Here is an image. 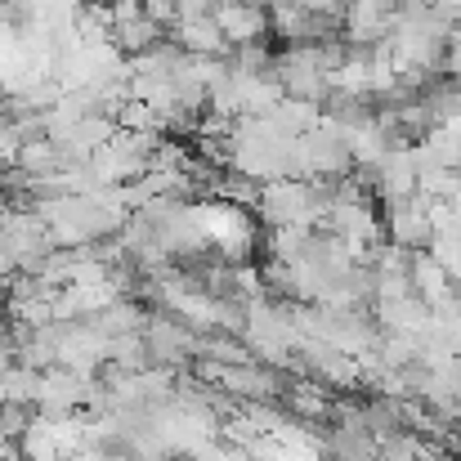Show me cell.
Returning a JSON list of instances; mask_svg holds the SVG:
<instances>
[{"label": "cell", "mask_w": 461, "mask_h": 461, "mask_svg": "<svg viewBox=\"0 0 461 461\" xmlns=\"http://www.w3.org/2000/svg\"><path fill=\"white\" fill-rule=\"evenodd\" d=\"M340 18H345V45L376 50L399 27V0H349Z\"/></svg>", "instance_id": "cell-1"}, {"label": "cell", "mask_w": 461, "mask_h": 461, "mask_svg": "<svg viewBox=\"0 0 461 461\" xmlns=\"http://www.w3.org/2000/svg\"><path fill=\"white\" fill-rule=\"evenodd\" d=\"M224 32V41L238 50V45H260V36L269 32V14L265 5H251V0H220L215 14H211Z\"/></svg>", "instance_id": "cell-2"}, {"label": "cell", "mask_w": 461, "mask_h": 461, "mask_svg": "<svg viewBox=\"0 0 461 461\" xmlns=\"http://www.w3.org/2000/svg\"><path fill=\"white\" fill-rule=\"evenodd\" d=\"M175 45L184 54H193V59H229L233 54V45L224 41L215 18H184V23H175Z\"/></svg>", "instance_id": "cell-3"}, {"label": "cell", "mask_w": 461, "mask_h": 461, "mask_svg": "<svg viewBox=\"0 0 461 461\" xmlns=\"http://www.w3.org/2000/svg\"><path fill=\"white\" fill-rule=\"evenodd\" d=\"M287 403H292L296 417H309V421H318V417L331 412V403H327V394H322L318 385H296V390L287 394Z\"/></svg>", "instance_id": "cell-4"}]
</instances>
